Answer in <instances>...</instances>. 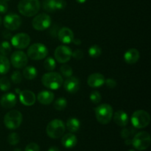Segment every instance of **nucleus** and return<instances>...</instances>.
<instances>
[{
    "label": "nucleus",
    "instance_id": "b1692460",
    "mask_svg": "<svg viewBox=\"0 0 151 151\" xmlns=\"http://www.w3.org/2000/svg\"><path fill=\"white\" fill-rule=\"evenodd\" d=\"M37 75H38V72L34 66H26L23 70V76L24 77L25 79L29 80V81L35 79L37 77Z\"/></svg>",
    "mask_w": 151,
    "mask_h": 151
},
{
    "label": "nucleus",
    "instance_id": "473e14b6",
    "mask_svg": "<svg viewBox=\"0 0 151 151\" xmlns=\"http://www.w3.org/2000/svg\"><path fill=\"white\" fill-rule=\"evenodd\" d=\"M20 140V137H19V134L16 133H12L7 137V142L11 145H16L19 142Z\"/></svg>",
    "mask_w": 151,
    "mask_h": 151
},
{
    "label": "nucleus",
    "instance_id": "3c124183",
    "mask_svg": "<svg viewBox=\"0 0 151 151\" xmlns=\"http://www.w3.org/2000/svg\"><path fill=\"white\" fill-rule=\"evenodd\" d=\"M129 151H136V150H130Z\"/></svg>",
    "mask_w": 151,
    "mask_h": 151
},
{
    "label": "nucleus",
    "instance_id": "cd10ccee",
    "mask_svg": "<svg viewBox=\"0 0 151 151\" xmlns=\"http://www.w3.org/2000/svg\"><path fill=\"white\" fill-rule=\"evenodd\" d=\"M44 66L47 71H51L54 70L56 67V62L53 58L48 57L45 59L44 62Z\"/></svg>",
    "mask_w": 151,
    "mask_h": 151
},
{
    "label": "nucleus",
    "instance_id": "f3484780",
    "mask_svg": "<svg viewBox=\"0 0 151 151\" xmlns=\"http://www.w3.org/2000/svg\"><path fill=\"white\" fill-rule=\"evenodd\" d=\"M58 37L59 41L63 44H70L75 38L73 32L69 27H62L58 32Z\"/></svg>",
    "mask_w": 151,
    "mask_h": 151
},
{
    "label": "nucleus",
    "instance_id": "9d476101",
    "mask_svg": "<svg viewBox=\"0 0 151 151\" xmlns=\"http://www.w3.org/2000/svg\"><path fill=\"white\" fill-rule=\"evenodd\" d=\"M22 23L20 16L16 13H9L4 18L3 24L4 27L10 31H14L19 29Z\"/></svg>",
    "mask_w": 151,
    "mask_h": 151
},
{
    "label": "nucleus",
    "instance_id": "c03bdc74",
    "mask_svg": "<svg viewBox=\"0 0 151 151\" xmlns=\"http://www.w3.org/2000/svg\"><path fill=\"white\" fill-rule=\"evenodd\" d=\"M125 143L126 145H132V139H130L129 138L126 139V140L125 141Z\"/></svg>",
    "mask_w": 151,
    "mask_h": 151
},
{
    "label": "nucleus",
    "instance_id": "423d86ee",
    "mask_svg": "<svg viewBox=\"0 0 151 151\" xmlns=\"http://www.w3.org/2000/svg\"><path fill=\"white\" fill-rule=\"evenodd\" d=\"M66 127L62 120L55 119L52 120L48 123L47 126V134L50 138L58 139L64 134Z\"/></svg>",
    "mask_w": 151,
    "mask_h": 151
},
{
    "label": "nucleus",
    "instance_id": "a878e982",
    "mask_svg": "<svg viewBox=\"0 0 151 151\" xmlns=\"http://www.w3.org/2000/svg\"><path fill=\"white\" fill-rule=\"evenodd\" d=\"M56 0H44L43 1V9L48 13H53L55 11Z\"/></svg>",
    "mask_w": 151,
    "mask_h": 151
},
{
    "label": "nucleus",
    "instance_id": "72a5a7b5",
    "mask_svg": "<svg viewBox=\"0 0 151 151\" xmlns=\"http://www.w3.org/2000/svg\"><path fill=\"white\" fill-rule=\"evenodd\" d=\"M89 99L94 104H98V103L101 101L102 96L99 91H94L91 93V94H90Z\"/></svg>",
    "mask_w": 151,
    "mask_h": 151
},
{
    "label": "nucleus",
    "instance_id": "1a4fd4ad",
    "mask_svg": "<svg viewBox=\"0 0 151 151\" xmlns=\"http://www.w3.org/2000/svg\"><path fill=\"white\" fill-rule=\"evenodd\" d=\"M52 23L51 17L47 13L36 15L32 21V25L36 30L43 31L48 29Z\"/></svg>",
    "mask_w": 151,
    "mask_h": 151
},
{
    "label": "nucleus",
    "instance_id": "6ab92c4d",
    "mask_svg": "<svg viewBox=\"0 0 151 151\" xmlns=\"http://www.w3.org/2000/svg\"><path fill=\"white\" fill-rule=\"evenodd\" d=\"M114 122L120 127H125L128 124V115L125 111L119 110L113 115Z\"/></svg>",
    "mask_w": 151,
    "mask_h": 151
},
{
    "label": "nucleus",
    "instance_id": "e433bc0d",
    "mask_svg": "<svg viewBox=\"0 0 151 151\" xmlns=\"http://www.w3.org/2000/svg\"><path fill=\"white\" fill-rule=\"evenodd\" d=\"M84 56V53L81 50H75V51L72 52V57H73L74 58L76 59V60H81V59L83 58Z\"/></svg>",
    "mask_w": 151,
    "mask_h": 151
},
{
    "label": "nucleus",
    "instance_id": "9b49d317",
    "mask_svg": "<svg viewBox=\"0 0 151 151\" xmlns=\"http://www.w3.org/2000/svg\"><path fill=\"white\" fill-rule=\"evenodd\" d=\"M72 51L69 47L65 45L58 46L55 50V58L60 63H66L72 58Z\"/></svg>",
    "mask_w": 151,
    "mask_h": 151
},
{
    "label": "nucleus",
    "instance_id": "f03ea898",
    "mask_svg": "<svg viewBox=\"0 0 151 151\" xmlns=\"http://www.w3.org/2000/svg\"><path fill=\"white\" fill-rule=\"evenodd\" d=\"M42 84L52 90L58 89L63 85V80L61 75L58 72H50L43 75L41 78Z\"/></svg>",
    "mask_w": 151,
    "mask_h": 151
},
{
    "label": "nucleus",
    "instance_id": "a211bd4d",
    "mask_svg": "<svg viewBox=\"0 0 151 151\" xmlns=\"http://www.w3.org/2000/svg\"><path fill=\"white\" fill-rule=\"evenodd\" d=\"M16 96L13 93H6L3 94L0 100V104L4 109H11L16 104Z\"/></svg>",
    "mask_w": 151,
    "mask_h": 151
},
{
    "label": "nucleus",
    "instance_id": "7c9ffc66",
    "mask_svg": "<svg viewBox=\"0 0 151 151\" xmlns=\"http://www.w3.org/2000/svg\"><path fill=\"white\" fill-rule=\"evenodd\" d=\"M60 73L63 77L66 78H69L73 74V70H72V67L68 64H63L60 66Z\"/></svg>",
    "mask_w": 151,
    "mask_h": 151
},
{
    "label": "nucleus",
    "instance_id": "c756f323",
    "mask_svg": "<svg viewBox=\"0 0 151 151\" xmlns=\"http://www.w3.org/2000/svg\"><path fill=\"white\" fill-rule=\"evenodd\" d=\"M11 52V46L8 41H3L0 44V54L6 56Z\"/></svg>",
    "mask_w": 151,
    "mask_h": 151
},
{
    "label": "nucleus",
    "instance_id": "2eb2a0df",
    "mask_svg": "<svg viewBox=\"0 0 151 151\" xmlns=\"http://www.w3.org/2000/svg\"><path fill=\"white\" fill-rule=\"evenodd\" d=\"M20 102L25 106H31L35 104L36 97L32 91L29 90H24L19 93Z\"/></svg>",
    "mask_w": 151,
    "mask_h": 151
},
{
    "label": "nucleus",
    "instance_id": "f8f14e48",
    "mask_svg": "<svg viewBox=\"0 0 151 151\" xmlns=\"http://www.w3.org/2000/svg\"><path fill=\"white\" fill-rule=\"evenodd\" d=\"M30 37L24 32H19L11 38V44L17 49H25L29 45Z\"/></svg>",
    "mask_w": 151,
    "mask_h": 151
},
{
    "label": "nucleus",
    "instance_id": "412c9836",
    "mask_svg": "<svg viewBox=\"0 0 151 151\" xmlns=\"http://www.w3.org/2000/svg\"><path fill=\"white\" fill-rule=\"evenodd\" d=\"M54 93L50 91H42L37 95V100L42 105H50L54 100Z\"/></svg>",
    "mask_w": 151,
    "mask_h": 151
},
{
    "label": "nucleus",
    "instance_id": "0eeeda50",
    "mask_svg": "<svg viewBox=\"0 0 151 151\" xmlns=\"http://www.w3.org/2000/svg\"><path fill=\"white\" fill-rule=\"evenodd\" d=\"M48 55V49L44 44L35 43L29 46L27 50V57L34 60L44 59Z\"/></svg>",
    "mask_w": 151,
    "mask_h": 151
},
{
    "label": "nucleus",
    "instance_id": "79ce46f5",
    "mask_svg": "<svg viewBox=\"0 0 151 151\" xmlns=\"http://www.w3.org/2000/svg\"><path fill=\"white\" fill-rule=\"evenodd\" d=\"M3 36H4V38L6 39H9V38H11V34L10 32H9L8 31H4L3 32Z\"/></svg>",
    "mask_w": 151,
    "mask_h": 151
},
{
    "label": "nucleus",
    "instance_id": "a19ab883",
    "mask_svg": "<svg viewBox=\"0 0 151 151\" xmlns=\"http://www.w3.org/2000/svg\"><path fill=\"white\" fill-rule=\"evenodd\" d=\"M8 10V5L7 1L0 0V13H5Z\"/></svg>",
    "mask_w": 151,
    "mask_h": 151
},
{
    "label": "nucleus",
    "instance_id": "7ed1b4c3",
    "mask_svg": "<svg viewBox=\"0 0 151 151\" xmlns=\"http://www.w3.org/2000/svg\"><path fill=\"white\" fill-rule=\"evenodd\" d=\"M95 116L98 122L102 125H106L110 122L113 116V108L107 103H103L97 106L94 110Z\"/></svg>",
    "mask_w": 151,
    "mask_h": 151
},
{
    "label": "nucleus",
    "instance_id": "ddd939ff",
    "mask_svg": "<svg viewBox=\"0 0 151 151\" xmlns=\"http://www.w3.org/2000/svg\"><path fill=\"white\" fill-rule=\"evenodd\" d=\"M10 63L16 69H22L28 63L27 55L22 51H15L10 56Z\"/></svg>",
    "mask_w": 151,
    "mask_h": 151
},
{
    "label": "nucleus",
    "instance_id": "393cba45",
    "mask_svg": "<svg viewBox=\"0 0 151 151\" xmlns=\"http://www.w3.org/2000/svg\"><path fill=\"white\" fill-rule=\"evenodd\" d=\"M10 68V60L6 56L0 55V75H5Z\"/></svg>",
    "mask_w": 151,
    "mask_h": 151
},
{
    "label": "nucleus",
    "instance_id": "5701e85b",
    "mask_svg": "<svg viewBox=\"0 0 151 151\" xmlns=\"http://www.w3.org/2000/svg\"><path fill=\"white\" fill-rule=\"evenodd\" d=\"M66 128L72 133L78 131L81 128V122L79 119L77 118H69L66 122Z\"/></svg>",
    "mask_w": 151,
    "mask_h": 151
},
{
    "label": "nucleus",
    "instance_id": "a18cd8bd",
    "mask_svg": "<svg viewBox=\"0 0 151 151\" xmlns=\"http://www.w3.org/2000/svg\"><path fill=\"white\" fill-rule=\"evenodd\" d=\"M48 151H60V150H59L58 147H55V146H53V147H50V148L49 149Z\"/></svg>",
    "mask_w": 151,
    "mask_h": 151
},
{
    "label": "nucleus",
    "instance_id": "49530a36",
    "mask_svg": "<svg viewBox=\"0 0 151 151\" xmlns=\"http://www.w3.org/2000/svg\"><path fill=\"white\" fill-rule=\"evenodd\" d=\"M77 2L80 3V4H83V3H85L86 1V0H75Z\"/></svg>",
    "mask_w": 151,
    "mask_h": 151
},
{
    "label": "nucleus",
    "instance_id": "aec40b11",
    "mask_svg": "<svg viewBox=\"0 0 151 151\" xmlns=\"http://www.w3.org/2000/svg\"><path fill=\"white\" fill-rule=\"evenodd\" d=\"M140 58V53L137 49H130L127 50L126 52L124 55L125 61L128 64H134L137 63Z\"/></svg>",
    "mask_w": 151,
    "mask_h": 151
},
{
    "label": "nucleus",
    "instance_id": "58836bf2",
    "mask_svg": "<svg viewBox=\"0 0 151 151\" xmlns=\"http://www.w3.org/2000/svg\"><path fill=\"white\" fill-rule=\"evenodd\" d=\"M105 83L107 86V87L110 88H114L116 86V85H117L116 81L113 79V78H108L107 80L105 81Z\"/></svg>",
    "mask_w": 151,
    "mask_h": 151
},
{
    "label": "nucleus",
    "instance_id": "f257e3e1",
    "mask_svg": "<svg viewBox=\"0 0 151 151\" xmlns=\"http://www.w3.org/2000/svg\"><path fill=\"white\" fill-rule=\"evenodd\" d=\"M41 7L39 0H21L18 4V10L26 17H32L38 13Z\"/></svg>",
    "mask_w": 151,
    "mask_h": 151
},
{
    "label": "nucleus",
    "instance_id": "de8ad7c7",
    "mask_svg": "<svg viewBox=\"0 0 151 151\" xmlns=\"http://www.w3.org/2000/svg\"><path fill=\"white\" fill-rule=\"evenodd\" d=\"M13 151H22V150H21L20 148H16V149H14V150Z\"/></svg>",
    "mask_w": 151,
    "mask_h": 151
},
{
    "label": "nucleus",
    "instance_id": "4468645a",
    "mask_svg": "<svg viewBox=\"0 0 151 151\" xmlns=\"http://www.w3.org/2000/svg\"><path fill=\"white\" fill-rule=\"evenodd\" d=\"M80 86H81L80 80L76 77L71 76L67 78L63 83L65 90L70 94H75L77 91H78V90L80 89Z\"/></svg>",
    "mask_w": 151,
    "mask_h": 151
},
{
    "label": "nucleus",
    "instance_id": "2f4dec72",
    "mask_svg": "<svg viewBox=\"0 0 151 151\" xmlns=\"http://www.w3.org/2000/svg\"><path fill=\"white\" fill-rule=\"evenodd\" d=\"M11 84H10V81L6 77H2L0 79V89L3 91H8L10 88Z\"/></svg>",
    "mask_w": 151,
    "mask_h": 151
},
{
    "label": "nucleus",
    "instance_id": "4c0bfd02",
    "mask_svg": "<svg viewBox=\"0 0 151 151\" xmlns=\"http://www.w3.org/2000/svg\"><path fill=\"white\" fill-rule=\"evenodd\" d=\"M25 151H40V147L36 143H29L25 147Z\"/></svg>",
    "mask_w": 151,
    "mask_h": 151
},
{
    "label": "nucleus",
    "instance_id": "4be33fe9",
    "mask_svg": "<svg viewBox=\"0 0 151 151\" xmlns=\"http://www.w3.org/2000/svg\"><path fill=\"white\" fill-rule=\"evenodd\" d=\"M77 142H78V139H77L76 136L72 133L65 134L62 137L61 143L66 148H72L76 145Z\"/></svg>",
    "mask_w": 151,
    "mask_h": 151
},
{
    "label": "nucleus",
    "instance_id": "dca6fc26",
    "mask_svg": "<svg viewBox=\"0 0 151 151\" xmlns=\"http://www.w3.org/2000/svg\"><path fill=\"white\" fill-rule=\"evenodd\" d=\"M104 75L100 73H93L88 76L87 83L91 88H100L105 83Z\"/></svg>",
    "mask_w": 151,
    "mask_h": 151
},
{
    "label": "nucleus",
    "instance_id": "8fccbe9b",
    "mask_svg": "<svg viewBox=\"0 0 151 151\" xmlns=\"http://www.w3.org/2000/svg\"><path fill=\"white\" fill-rule=\"evenodd\" d=\"M4 1H10V0H4Z\"/></svg>",
    "mask_w": 151,
    "mask_h": 151
},
{
    "label": "nucleus",
    "instance_id": "c9c22d12",
    "mask_svg": "<svg viewBox=\"0 0 151 151\" xmlns=\"http://www.w3.org/2000/svg\"><path fill=\"white\" fill-rule=\"evenodd\" d=\"M134 133V131H133L132 128H123V129L121 131V137L123 139H128L130 137H131V134Z\"/></svg>",
    "mask_w": 151,
    "mask_h": 151
},
{
    "label": "nucleus",
    "instance_id": "09e8293b",
    "mask_svg": "<svg viewBox=\"0 0 151 151\" xmlns=\"http://www.w3.org/2000/svg\"><path fill=\"white\" fill-rule=\"evenodd\" d=\"M1 23H2V19H1V16H0V26H1Z\"/></svg>",
    "mask_w": 151,
    "mask_h": 151
},
{
    "label": "nucleus",
    "instance_id": "f704fd0d",
    "mask_svg": "<svg viewBox=\"0 0 151 151\" xmlns=\"http://www.w3.org/2000/svg\"><path fill=\"white\" fill-rule=\"evenodd\" d=\"M11 81L13 83L19 84L22 81V73L19 71H14L11 75Z\"/></svg>",
    "mask_w": 151,
    "mask_h": 151
},
{
    "label": "nucleus",
    "instance_id": "39448f33",
    "mask_svg": "<svg viewBox=\"0 0 151 151\" xmlns=\"http://www.w3.org/2000/svg\"><path fill=\"white\" fill-rule=\"evenodd\" d=\"M22 114L17 110H12L7 112L4 117V123L6 128L10 130L17 129L22 125Z\"/></svg>",
    "mask_w": 151,
    "mask_h": 151
},
{
    "label": "nucleus",
    "instance_id": "37998d69",
    "mask_svg": "<svg viewBox=\"0 0 151 151\" xmlns=\"http://www.w3.org/2000/svg\"><path fill=\"white\" fill-rule=\"evenodd\" d=\"M72 42H73L75 44H76V45H80V44H81V39H79V38H74Z\"/></svg>",
    "mask_w": 151,
    "mask_h": 151
},
{
    "label": "nucleus",
    "instance_id": "6e6552de",
    "mask_svg": "<svg viewBox=\"0 0 151 151\" xmlns=\"http://www.w3.org/2000/svg\"><path fill=\"white\" fill-rule=\"evenodd\" d=\"M150 135L147 131H141L134 136L132 139V145L137 150L142 151L149 147L150 145Z\"/></svg>",
    "mask_w": 151,
    "mask_h": 151
},
{
    "label": "nucleus",
    "instance_id": "ea45409f",
    "mask_svg": "<svg viewBox=\"0 0 151 151\" xmlns=\"http://www.w3.org/2000/svg\"><path fill=\"white\" fill-rule=\"evenodd\" d=\"M66 7V1L65 0H56L55 8L56 10H63Z\"/></svg>",
    "mask_w": 151,
    "mask_h": 151
},
{
    "label": "nucleus",
    "instance_id": "20e7f679",
    "mask_svg": "<svg viewBox=\"0 0 151 151\" xmlns=\"http://www.w3.org/2000/svg\"><path fill=\"white\" fill-rule=\"evenodd\" d=\"M131 123L137 129H142L150 124V116L148 112L145 110H137L131 116Z\"/></svg>",
    "mask_w": 151,
    "mask_h": 151
},
{
    "label": "nucleus",
    "instance_id": "bb28decb",
    "mask_svg": "<svg viewBox=\"0 0 151 151\" xmlns=\"http://www.w3.org/2000/svg\"><path fill=\"white\" fill-rule=\"evenodd\" d=\"M102 53V50L100 47V46L97 45V44H94L90 47V48L88 49V55H89L90 57L93 58H97L100 56Z\"/></svg>",
    "mask_w": 151,
    "mask_h": 151
},
{
    "label": "nucleus",
    "instance_id": "c85d7f7f",
    "mask_svg": "<svg viewBox=\"0 0 151 151\" xmlns=\"http://www.w3.org/2000/svg\"><path fill=\"white\" fill-rule=\"evenodd\" d=\"M54 108L57 111H62L67 106V100L64 97H59L58 99L55 101Z\"/></svg>",
    "mask_w": 151,
    "mask_h": 151
}]
</instances>
